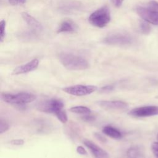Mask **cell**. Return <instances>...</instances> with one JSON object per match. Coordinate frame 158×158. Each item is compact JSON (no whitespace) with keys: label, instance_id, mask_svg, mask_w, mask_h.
<instances>
[{"label":"cell","instance_id":"cell-26","mask_svg":"<svg viewBox=\"0 0 158 158\" xmlns=\"http://www.w3.org/2000/svg\"><path fill=\"white\" fill-rule=\"evenodd\" d=\"M124 0H110L112 4L116 7H119L122 6Z\"/></svg>","mask_w":158,"mask_h":158},{"label":"cell","instance_id":"cell-29","mask_svg":"<svg viewBox=\"0 0 158 158\" xmlns=\"http://www.w3.org/2000/svg\"><path fill=\"white\" fill-rule=\"evenodd\" d=\"M94 118V117L89 114H87V115H85V116L83 117V120H86V121H91L93 120Z\"/></svg>","mask_w":158,"mask_h":158},{"label":"cell","instance_id":"cell-5","mask_svg":"<svg viewBox=\"0 0 158 158\" xmlns=\"http://www.w3.org/2000/svg\"><path fill=\"white\" fill-rule=\"evenodd\" d=\"M103 43L109 45H128L133 43L132 37L124 33H114L110 34L103 39Z\"/></svg>","mask_w":158,"mask_h":158},{"label":"cell","instance_id":"cell-24","mask_svg":"<svg viewBox=\"0 0 158 158\" xmlns=\"http://www.w3.org/2000/svg\"><path fill=\"white\" fill-rule=\"evenodd\" d=\"M9 2L12 5H22L26 2V0H8Z\"/></svg>","mask_w":158,"mask_h":158},{"label":"cell","instance_id":"cell-2","mask_svg":"<svg viewBox=\"0 0 158 158\" xmlns=\"http://www.w3.org/2000/svg\"><path fill=\"white\" fill-rule=\"evenodd\" d=\"M1 99L8 104L17 106H23L34 101L36 96L31 93L21 92L17 94L2 93Z\"/></svg>","mask_w":158,"mask_h":158},{"label":"cell","instance_id":"cell-10","mask_svg":"<svg viewBox=\"0 0 158 158\" xmlns=\"http://www.w3.org/2000/svg\"><path fill=\"white\" fill-rule=\"evenodd\" d=\"M99 106L109 110H125L128 104L122 101H100L97 102Z\"/></svg>","mask_w":158,"mask_h":158},{"label":"cell","instance_id":"cell-16","mask_svg":"<svg viewBox=\"0 0 158 158\" xmlns=\"http://www.w3.org/2000/svg\"><path fill=\"white\" fill-rule=\"evenodd\" d=\"M102 132L106 135L116 139H119L123 136L122 133L119 130L110 125L105 126L102 128Z\"/></svg>","mask_w":158,"mask_h":158},{"label":"cell","instance_id":"cell-20","mask_svg":"<svg viewBox=\"0 0 158 158\" xmlns=\"http://www.w3.org/2000/svg\"><path fill=\"white\" fill-rule=\"evenodd\" d=\"M9 128V125L7 122L3 118H1L0 120V133L2 134L6 132Z\"/></svg>","mask_w":158,"mask_h":158},{"label":"cell","instance_id":"cell-17","mask_svg":"<svg viewBox=\"0 0 158 158\" xmlns=\"http://www.w3.org/2000/svg\"><path fill=\"white\" fill-rule=\"evenodd\" d=\"M69 110L73 113L87 115L91 114V109L86 106H77L70 108Z\"/></svg>","mask_w":158,"mask_h":158},{"label":"cell","instance_id":"cell-7","mask_svg":"<svg viewBox=\"0 0 158 158\" xmlns=\"http://www.w3.org/2000/svg\"><path fill=\"white\" fill-rule=\"evenodd\" d=\"M128 114L136 117H146L158 115V106H146L131 109Z\"/></svg>","mask_w":158,"mask_h":158},{"label":"cell","instance_id":"cell-30","mask_svg":"<svg viewBox=\"0 0 158 158\" xmlns=\"http://www.w3.org/2000/svg\"><path fill=\"white\" fill-rule=\"evenodd\" d=\"M156 137H157V140H158V133L157 134V136H156Z\"/></svg>","mask_w":158,"mask_h":158},{"label":"cell","instance_id":"cell-4","mask_svg":"<svg viewBox=\"0 0 158 158\" xmlns=\"http://www.w3.org/2000/svg\"><path fill=\"white\" fill-rule=\"evenodd\" d=\"M64 104L59 99L51 98L39 102L36 104V109L43 112L56 114L57 112L63 109Z\"/></svg>","mask_w":158,"mask_h":158},{"label":"cell","instance_id":"cell-8","mask_svg":"<svg viewBox=\"0 0 158 158\" xmlns=\"http://www.w3.org/2000/svg\"><path fill=\"white\" fill-rule=\"evenodd\" d=\"M136 12L144 21L153 25H158V12L140 6L136 7Z\"/></svg>","mask_w":158,"mask_h":158},{"label":"cell","instance_id":"cell-22","mask_svg":"<svg viewBox=\"0 0 158 158\" xmlns=\"http://www.w3.org/2000/svg\"><path fill=\"white\" fill-rule=\"evenodd\" d=\"M146 7H147L148 9H149L150 10L158 12V2L154 1V0L150 1L147 4Z\"/></svg>","mask_w":158,"mask_h":158},{"label":"cell","instance_id":"cell-9","mask_svg":"<svg viewBox=\"0 0 158 158\" xmlns=\"http://www.w3.org/2000/svg\"><path fill=\"white\" fill-rule=\"evenodd\" d=\"M83 144L87 147L95 158H109V154L98 145L89 139H84Z\"/></svg>","mask_w":158,"mask_h":158},{"label":"cell","instance_id":"cell-18","mask_svg":"<svg viewBox=\"0 0 158 158\" xmlns=\"http://www.w3.org/2000/svg\"><path fill=\"white\" fill-rule=\"evenodd\" d=\"M139 30L143 34H148L151 31V27L148 22L146 21L141 22L139 23Z\"/></svg>","mask_w":158,"mask_h":158},{"label":"cell","instance_id":"cell-14","mask_svg":"<svg viewBox=\"0 0 158 158\" xmlns=\"http://www.w3.org/2000/svg\"><path fill=\"white\" fill-rule=\"evenodd\" d=\"M80 5L78 2L75 1H66L61 4L59 6V9L64 14H71L75 12V11L80 9Z\"/></svg>","mask_w":158,"mask_h":158},{"label":"cell","instance_id":"cell-12","mask_svg":"<svg viewBox=\"0 0 158 158\" xmlns=\"http://www.w3.org/2000/svg\"><path fill=\"white\" fill-rule=\"evenodd\" d=\"M22 17L27 24L31 28V30L35 33L41 32L43 30L42 25L33 16L28 14L27 12H22L21 14Z\"/></svg>","mask_w":158,"mask_h":158},{"label":"cell","instance_id":"cell-15","mask_svg":"<svg viewBox=\"0 0 158 158\" xmlns=\"http://www.w3.org/2000/svg\"><path fill=\"white\" fill-rule=\"evenodd\" d=\"M77 29V25L71 20H65L63 21L57 29V33H73Z\"/></svg>","mask_w":158,"mask_h":158},{"label":"cell","instance_id":"cell-1","mask_svg":"<svg viewBox=\"0 0 158 158\" xmlns=\"http://www.w3.org/2000/svg\"><path fill=\"white\" fill-rule=\"evenodd\" d=\"M59 59L62 65L70 70H83L89 67V64L85 58L75 54L61 53Z\"/></svg>","mask_w":158,"mask_h":158},{"label":"cell","instance_id":"cell-21","mask_svg":"<svg viewBox=\"0 0 158 158\" xmlns=\"http://www.w3.org/2000/svg\"><path fill=\"white\" fill-rule=\"evenodd\" d=\"M6 34V21L2 20L0 22V40L2 42Z\"/></svg>","mask_w":158,"mask_h":158},{"label":"cell","instance_id":"cell-23","mask_svg":"<svg viewBox=\"0 0 158 158\" xmlns=\"http://www.w3.org/2000/svg\"><path fill=\"white\" fill-rule=\"evenodd\" d=\"M151 149L156 158H158V142H154L151 145Z\"/></svg>","mask_w":158,"mask_h":158},{"label":"cell","instance_id":"cell-19","mask_svg":"<svg viewBox=\"0 0 158 158\" xmlns=\"http://www.w3.org/2000/svg\"><path fill=\"white\" fill-rule=\"evenodd\" d=\"M56 117L58 118V120L59 121H60L62 123H66L67 120H68V117H67V113L65 110H64L63 109L57 112L56 114Z\"/></svg>","mask_w":158,"mask_h":158},{"label":"cell","instance_id":"cell-11","mask_svg":"<svg viewBox=\"0 0 158 158\" xmlns=\"http://www.w3.org/2000/svg\"><path fill=\"white\" fill-rule=\"evenodd\" d=\"M39 64V60L38 59H33L30 62L19 65L15 68L12 72V75H20V74H23V73H26L30 72H31L36 69H37L38 66Z\"/></svg>","mask_w":158,"mask_h":158},{"label":"cell","instance_id":"cell-3","mask_svg":"<svg viewBox=\"0 0 158 158\" xmlns=\"http://www.w3.org/2000/svg\"><path fill=\"white\" fill-rule=\"evenodd\" d=\"M110 19L109 9L107 6H103L91 14L88 21L94 27L103 28L110 22Z\"/></svg>","mask_w":158,"mask_h":158},{"label":"cell","instance_id":"cell-25","mask_svg":"<svg viewBox=\"0 0 158 158\" xmlns=\"http://www.w3.org/2000/svg\"><path fill=\"white\" fill-rule=\"evenodd\" d=\"M10 143L14 144V145L20 146V145H23V144L24 141H23V139H16L12 140L10 141Z\"/></svg>","mask_w":158,"mask_h":158},{"label":"cell","instance_id":"cell-13","mask_svg":"<svg viewBox=\"0 0 158 158\" xmlns=\"http://www.w3.org/2000/svg\"><path fill=\"white\" fill-rule=\"evenodd\" d=\"M126 158H145L143 148L138 145L131 146L126 152Z\"/></svg>","mask_w":158,"mask_h":158},{"label":"cell","instance_id":"cell-28","mask_svg":"<svg viewBox=\"0 0 158 158\" xmlns=\"http://www.w3.org/2000/svg\"><path fill=\"white\" fill-rule=\"evenodd\" d=\"M114 89V87L110 85H108V86H105L102 88H101V90L102 91H110Z\"/></svg>","mask_w":158,"mask_h":158},{"label":"cell","instance_id":"cell-27","mask_svg":"<svg viewBox=\"0 0 158 158\" xmlns=\"http://www.w3.org/2000/svg\"><path fill=\"white\" fill-rule=\"evenodd\" d=\"M77 152L81 155H86L87 154V152L86 151V150L84 149V148L83 146H79L77 148Z\"/></svg>","mask_w":158,"mask_h":158},{"label":"cell","instance_id":"cell-6","mask_svg":"<svg viewBox=\"0 0 158 158\" xmlns=\"http://www.w3.org/2000/svg\"><path fill=\"white\" fill-rule=\"evenodd\" d=\"M98 88L94 85H76L64 88L62 90L69 94L77 96H82L90 94L97 90Z\"/></svg>","mask_w":158,"mask_h":158}]
</instances>
